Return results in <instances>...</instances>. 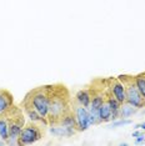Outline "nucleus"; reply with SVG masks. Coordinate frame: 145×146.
I'll use <instances>...</instances> for the list:
<instances>
[{"label": "nucleus", "instance_id": "39448f33", "mask_svg": "<svg viewBox=\"0 0 145 146\" xmlns=\"http://www.w3.org/2000/svg\"><path fill=\"white\" fill-rule=\"evenodd\" d=\"M43 126L44 125L34 121L25 124L18 137V145H31L35 144L36 141L41 140L44 136V129H41Z\"/></svg>", "mask_w": 145, "mask_h": 146}, {"label": "nucleus", "instance_id": "6ab92c4d", "mask_svg": "<svg viewBox=\"0 0 145 146\" xmlns=\"http://www.w3.org/2000/svg\"><path fill=\"white\" fill-rule=\"evenodd\" d=\"M135 127H136V129H141V130H145V122H143V124H139V125H135Z\"/></svg>", "mask_w": 145, "mask_h": 146}, {"label": "nucleus", "instance_id": "dca6fc26", "mask_svg": "<svg viewBox=\"0 0 145 146\" xmlns=\"http://www.w3.org/2000/svg\"><path fill=\"white\" fill-rule=\"evenodd\" d=\"M130 124H133V121L129 120V119H121L119 121L113 122L111 127H118V126H124V125H130Z\"/></svg>", "mask_w": 145, "mask_h": 146}, {"label": "nucleus", "instance_id": "6e6552de", "mask_svg": "<svg viewBox=\"0 0 145 146\" xmlns=\"http://www.w3.org/2000/svg\"><path fill=\"white\" fill-rule=\"evenodd\" d=\"M14 105V96L6 89H0V116Z\"/></svg>", "mask_w": 145, "mask_h": 146}, {"label": "nucleus", "instance_id": "4468645a", "mask_svg": "<svg viewBox=\"0 0 145 146\" xmlns=\"http://www.w3.org/2000/svg\"><path fill=\"white\" fill-rule=\"evenodd\" d=\"M134 81H135V85H136V88L141 94V96L145 99V71L134 75Z\"/></svg>", "mask_w": 145, "mask_h": 146}, {"label": "nucleus", "instance_id": "2eb2a0df", "mask_svg": "<svg viewBox=\"0 0 145 146\" xmlns=\"http://www.w3.org/2000/svg\"><path fill=\"white\" fill-rule=\"evenodd\" d=\"M0 139L5 142L9 140V126L4 116H0Z\"/></svg>", "mask_w": 145, "mask_h": 146}, {"label": "nucleus", "instance_id": "423d86ee", "mask_svg": "<svg viewBox=\"0 0 145 146\" xmlns=\"http://www.w3.org/2000/svg\"><path fill=\"white\" fill-rule=\"evenodd\" d=\"M71 109L76 119V130L85 131L90 127L89 124V109L80 105L75 99H71Z\"/></svg>", "mask_w": 145, "mask_h": 146}, {"label": "nucleus", "instance_id": "7ed1b4c3", "mask_svg": "<svg viewBox=\"0 0 145 146\" xmlns=\"http://www.w3.org/2000/svg\"><path fill=\"white\" fill-rule=\"evenodd\" d=\"M3 116L6 119V122L9 126V140L6 141V144L18 145V137L25 125L24 110L21 109V106L13 105Z\"/></svg>", "mask_w": 145, "mask_h": 146}, {"label": "nucleus", "instance_id": "20e7f679", "mask_svg": "<svg viewBox=\"0 0 145 146\" xmlns=\"http://www.w3.org/2000/svg\"><path fill=\"white\" fill-rule=\"evenodd\" d=\"M118 79L123 82L125 86V94H126V102H129L130 105L135 106V108L139 110V109L145 108V99L141 96V94L138 90L136 85L134 81V75H128L123 74L119 75Z\"/></svg>", "mask_w": 145, "mask_h": 146}, {"label": "nucleus", "instance_id": "9d476101", "mask_svg": "<svg viewBox=\"0 0 145 146\" xmlns=\"http://www.w3.org/2000/svg\"><path fill=\"white\" fill-rule=\"evenodd\" d=\"M75 100H76L80 105L85 106V108H89L91 102V95H90V90L88 89V86L85 89H81L79 90L76 94H75Z\"/></svg>", "mask_w": 145, "mask_h": 146}, {"label": "nucleus", "instance_id": "f8f14e48", "mask_svg": "<svg viewBox=\"0 0 145 146\" xmlns=\"http://www.w3.org/2000/svg\"><path fill=\"white\" fill-rule=\"evenodd\" d=\"M58 125L65 126V127H71V129H75V130H76V119H75V115H74V112H72V109L63 116Z\"/></svg>", "mask_w": 145, "mask_h": 146}, {"label": "nucleus", "instance_id": "f257e3e1", "mask_svg": "<svg viewBox=\"0 0 145 146\" xmlns=\"http://www.w3.org/2000/svg\"><path fill=\"white\" fill-rule=\"evenodd\" d=\"M71 95L64 84H51L49 91V126L58 125L60 119L71 110Z\"/></svg>", "mask_w": 145, "mask_h": 146}, {"label": "nucleus", "instance_id": "1a4fd4ad", "mask_svg": "<svg viewBox=\"0 0 145 146\" xmlns=\"http://www.w3.org/2000/svg\"><path fill=\"white\" fill-rule=\"evenodd\" d=\"M50 132L57 137H71L75 132H78L75 129L65 127L61 125H53L50 126Z\"/></svg>", "mask_w": 145, "mask_h": 146}, {"label": "nucleus", "instance_id": "0eeeda50", "mask_svg": "<svg viewBox=\"0 0 145 146\" xmlns=\"http://www.w3.org/2000/svg\"><path fill=\"white\" fill-rule=\"evenodd\" d=\"M108 82V90L113 94V96L116 99L120 104L126 101V94H125V86L118 78H106Z\"/></svg>", "mask_w": 145, "mask_h": 146}, {"label": "nucleus", "instance_id": "f03ea898", "mask_svg": "<svg viewBox=\"0 0 145 146\" xmlns=\"http://www.w3.org/2000/svg\"><path fill=\"white\" fill-rule=\"evenodd\" d=\"M49 91L50 85H43L34 88L24 96L20 102L21 108H31L36 110L44 119L48 120L49 112Z\"/></svg>", "mask_w": 145, "mask_h": 146}, {"label": "nucleus", "instance_id": "f3484780", "mask_svg": "<svg viewBox=\"0 0 145 146\" xmlns=\"http://www.w3.org/2000/svg\"><path fill=\"white\" fill-rule=\"evenodd\" d=\"M144 141H145V135H141V136L135 137V144H143Z\"/></svg>", "mask_w": 145, "mask_h": 146}, {"label": "nucleus", "instance_id": "9b49d317", "mask_svg": "<svg viewBox=\"0 0 145 146\" xmlns=\"http://www.w3.org/2000/svg\"><path fill=\"white\" fill-rule=\"evenodd\" d=\"M98 116H99L100 124L101 122H109V121L113 120V117H111V109H110V106L108 105L106 101H104L100 108H99Z\"/></svg>", "mask_w": 145, "mask_h": 146}, {"label": "nucleus", "instance_id": "a211bd4d", "mask_svg": "<svg viewBox=\"0 0 145 146\" xmlns=\"http://www.w3.org/2000/svg\"><path fill=\"white\" fill-rule=\"evenodd\" d=\"M133 137H138V136H141V135H145V132H144V130L143 131H134L133 134Z\"/></svg>", "mask_w": 145, "mask_h": 146}, {"label": "nucleus", "instance_id": "ddd939ff", "mask_svg": "<svg viewBox=\"0 0 145 146\" xmlns=\"http://www.w3.org/2000/svg\"><path fill=\"white\" fill-rule=\"evenodd\" d=\"M138 111V109L135 108V106L130 105L129 102H123L120 106V114H119V117L120 119H128L130 117V116H133L135 112Z\"/></svg>", "mask_w": 145, "mask_h": 146}]
</instances>
